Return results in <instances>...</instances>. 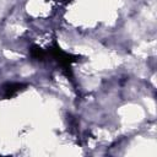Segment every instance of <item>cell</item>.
Returning a JSON list of instances; mask_svg holds the SVG:
<instances>
[{
  "mask_svg": "<svg viewBox=\"0 0 157 157\" xmlns=\"http://www.w3.org/2000/svg\"><path fill=\"white\" fill-rule=\"evenodd\" d=\"M22 87H23L22 83H9V85L5 86V88H4V91H5L4 96H5L6 98H10V97L15 96L17 92H20V91L22 90Z\"/></svg>",
  "mask_w": 157,
  "mask_h": 157,
  "instance_id": "1",
  "label": "cell"
},
{
  "mask_svg": "<svg viewBox=\"0 0 157 157\" xmlns=\"http://www.w3.org/2000/svg\"><path fill=\"white\" fill-rule=\"evenodd\" d=\"M29 52H31V56L33 59H36V60H43L45 58V55H47V53L42 48H39L37 45H32Z\"/></svg>",
  "mask_w": 157,
  "mask_h": 157,
  "instance_id": "2",
  "label": "cell"
}]
</instances>
